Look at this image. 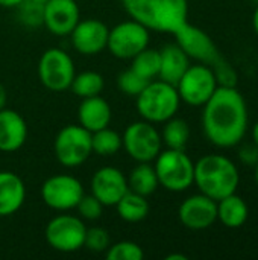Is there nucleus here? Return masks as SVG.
<instances>
[{
  "label": "nucleus",
  "instance_id": "nucleus-1",
  "mask_svg": "<svg viewBox=\"0 0 258 260\" xmlns=\"http://www.w3.org/2000/svg\"><path fill=\"white\" fill-rule=\"evenodd\" d=\"M202 126L207 139L219 148L240 143L248 129V108L236 87L219 85L204 104Z\"/></svg>",
  "mask_w": 258,
  "mask_h": 260
},
{
  "label": "nucleus",
  "instance_id": "nucleus-2",
  "mask_svg": "<svg viewBox=\"0 0 258 260\" xmlns=\"http://www.w3.org/2000/svg\"><path fill=\"white\" fill-rule=\"evenodd\" d=\"M128 15L149 30L175 34L187 23V0H122Z\"/></svg>",
  "mask_w": 258,
  "mask_h": 260
},
{
  "label": "nucleus",
  "instance_id": "nucleus-3",
  "mask_svg": "<svg viewBox=\"0 0 258 260\" xmlns=\"http://www.w3.org/2000/svg\"><path fill=\"white\" fill-rule=\"evenodd\" d=\"M201 193L219 201L236 193L240 175L236 163L220 154H210L195 163V181Z\"/></svg>",
  "mask_w": 258,
  "mask_h": 260
},
{
  "label": "nucleus",
  "instance_id": "nucleus-4",
  "mask_svg": "<svg viewBox=\"0 0 258 260\" xmlns=\"http://www.w3.org/2000/svg\"><path fill=\"white\" fill-rule=\"evenodd\" d=\"M179 102L181 99L175 85L161 79H152L137 96V111L146 122L164 123L176 114Z\"/></svg>",
  "mask_w": 258,
  "mask_h": 260
},
{
  "label": "nucleus",
  "instance_id": "nucleus-5",
  "mask_svg": "<svg viewBox=\"0 0 258 260\" xmlns=\"http://www.w3.org/2000/svg\"><path fill=\"white\" fill-rule=\"evenodd\" d=\"M160 186L170 192H184L195 181V163L181 149L161 151L155 158Z\"/></svg>",
  "mask_w": 258,
  "mask_h": 260
},
{
  "label": "nucleus",
  "instance_id": "nucleus-6",
  "mask_svg": "<svg viewBox=\"0 0 258 260\" xmlns=\"http://www.w3.org/2000/svg\"><path fill=\"white\" fill-rule=\"evenodd\" d=\"M93 154L91 133L81 125L64 126L55 139L56 160L65 168L84 165Z\"/></svg>",
  "mask_w": 258,
  "mask_h": 260
},
{
  "label": "nucleus",
  "instance_id": "nucleus-7",
  "mask_svg": "<svg viewBox=\"0 0 258 260\" xmlns=\"http://www.w3.org/2000/svg\"><path fill=\"white\" fill-rule=\"evenodd\" d=\"M217 87L214 70L207 64L190 66L176 84L179 99L192 107H204Z\"/></svg>",
  "mask_w": 258,
  "mask_h": 260
},
{
  "label": "nucleus",
  "instance_id": "nucleus-8",
  "mask_svg": "<svg viewBox=\"0 0 258 260\" xmlns=\"http://www.w3.org/2000/svg\"><path fill=\"white\" fill-rule=\"evenodd\" d=\"M122 143L128 155L138 163H151L155 160L163 146L161 134L154 123L146 120L131 123L122 137Z\"/></svg>",
  "mask_w": 258,
  "mask_h": 260
},
{
  "label": "nucleus",
  "instance_id": "nucleus-9",
  "mask_svg": "<svg viewBox=\"0 0 258 260\" xmlns=\"http://www.w3.org/2000/svg\"><path fill=\"white\" fill-rule=\"evenodd\" d=\"M87 227L82 219L75 215H58L46 225L47 244L61 253H73L84 247Z\"/></svg>",
  "mask_w": 258,
  "mask_h": 260
},
{
  "label": "nucleus",
  "instance_id": "nucleus-10",
  "mask_svg": "<svg viewBox=\"0 0 258 260\" xmlns=\"http://www.w3.org/2000/svg\"><path fill=\"white\" fill-rule=\"evenodd\" d=\"M75 75V62L62 49H47L41 55L38 62V76L47 90L64 91L70 88Z\"/></svg>",
  "mask_w": 258,
  "mask_h": 260
},
{
  "label": "nucleus",
  "instance_id": "nucleus-11",
  "mask_svg": "<svg viewBox=\"0 0 258 260\" xmlns=\"http://www.w3.org/2000/svg\"><path fill=\"white\" fill-rule=\"evenodd\" d=\"M149 44V29L135 20H128L109 29L106 47L119 59H132Z\"/></svg>",
  "mask_w": 258,
  "mask_h": 260
},
{
  "label": "nucleus",
  "instance_id": "nucleus-12",
  "mask_svg": "<svg viewBox=\"0 0 258 260\" xmlns=\"http://www.w3.org/2000/svg\"><path fill=\"white\" fill-rule=\"evenodd\" d=\"M82 197L84 187L81 181L71 175H53L47 178L41 187V198L44 204L59 212L76 209Z\"/></svg>",
  "mask_w": 258,
  "mask_h": 260
},
{
  "label": "nucleus",
  "instance_id": "nucleus-13",
  "mask_svg": "<svg viewBox=\"0 0 258 260\" xmlns=\"http://www.w3.org/2000/svg\"><path fill=\"white\" fill-rule=\"evenodd\" d=\"M173 35L176 38L178 46L189 55V58H195L210 66L211 69H214L224 61L210 35L205 34L202 29L190 24L189 21L184 23Z\"/></svg>",
  "mask_w": 258,
  "mask_h": 260
},
{
  "label": "nucleus",
  "instance_id": "nucleus-14",
  "mask_svg": "<svg viewBox=\"0 0 258 260\" xmlns=\"http://www.w3.org/2000/svg\"><path fill=\"white\" fill-rule=\"evenodd\" d=\"M179 221L190 230H205L217 221V201L199 193L184 200L178 210Z\"/></svg>",
  "mask_w": 258,
  "mask_h": 260
},
{
  "label": "nucleus",
  "instance_id": "nucleus-15",
  "mask_svg": "<svg viewBox=\"0 0 258 260\" xmlns=\"http://www.w3.org/2000/svg\"><path fill=\"white\" fill-rule=\"evenodd\" d=\"M79 8L75 0H47L43 5V24L58 37L70 35L79 23Z\"/></svg>",
  "mask_w": 258,
  "mask_h": 260
},
{
  "label": "nucleus",
  "instance_id": "nucleus-16",
  "mask_svg": "<svg viewBox=\"0 0 258 260\" xmlns=\"http://www.w3.org/2000/svg\"><path fill=\"white\" fill-rule=\"evenodd\" d=\"M128 190V180L117 168H100L91 178V195H94L103 206H116Z\"/></svg>",
  "mask_w": 258,
  "mask_h": 260
},
{
  "label": "nucleus",
  "instance_id": "nucleus-17",
  "mask_svg": "<svg viewBox=\"0 0 258 260\" xmlns=\"http://www.w3.org/2000/svg\"><path fill=\"white\" fill-rule=\"evenodd\" d=\"M109 27L96 18L79 20L71 30V44L82 55H97L106 47Z\"/></svg>",
  "mask_w": 258,
  "mask_h": 260
},
{
  "label": "nucleus",
  "instance_id": "nucleus-18",
  "mask_svg": "<svg viewBox=\"0 0 258 260\" xmlns=\"http://www.w3.org/2000/svg\"><path fill=\"white\" fill-rule=\"evenodd\" d=\"M27 137L24 119L14 110H0V151L14 152L20 149Z\"/></svg>",
  "mask_w": 258,
  "mask_h": 260
},
{
  "label": "nucleus",
  "instance_id": "nucleus-19",
  "mask_svg": "<svg viewBox=\"0 0 258 260\" xmlns=\"http://www.w3.org/2000/svg\"><path fill=\"white\" fill-rule=\"evenodd\" d=\"M111 116V107L103 98H100V94L85 98L78 110L79 125L90 133H96L102 128L109 126Z\"/></svg>",
  "mask_w": 258,
  "mask_h": 260
},
{
  "label": "nucleus",
  "instance_id": "nucleus-20",
  "mask_svg": "<svg viewBox=\"0 0 258 260\" xmlns=\"http://www.w3.org/2000/svg\"><path fill=\"white\" fill-rule=\"evenodd\" d=\"M26 187L23 180L9 171L0 172V216H11L23 206Z\"/></svg>",
  "mask_w": 258,
  "mask_h": 260
},
{
  "label": "nucleus",
  "instance_id": "nucleus-21",
  "mask_svg": "<svg viewBox=\"0 0 258 260\" xmlns=\"http://www.w3.org/2000/svg\"><path fill=\"white\" fill-rule=\"evenodd\" d=\"M160 56H161L160 73H158L160 79L176 87L181 76L190 67L189 55L178 46V43H175V44L164 46L163 50H160Z\"/></svg>",
  "mask_w": 258,
  "mask_h": 260
},
{
  "label": "nucleus",
  "instance_id": "nucleus-22",
  "mask_svg": "<svg viewBox=\"0 0 258 260\" xmlns=\"http://www.w3.org/2000/svg\"><path fill=\"white\" fill-rule=\"evenodd\" d=\"M249 216L248 204L236 193H231L217 201V219L228 229L242 227Z\"/></svg>",
  "mask_w": 258,
  "mask_h": 260
},
{
  "label": "nucleus",
  "instance_id": "nucleus-23",
  "mask_svg": "<svg viewBox=\"0 0 258 260\" xmlns=\"http://www.w3.org/2000/svg\"><path fill=\"white\" fill-rule=\"evenodd\" d=\"M126 180H128V187L131 192H135V193L143 195L146 198L149 195H152L160 186L155 168L151 166L149 163L137 165L131 171L129 178H126Z\"/></svg>",
  "mask_w": 258,
  "mask_h": 260
},
{
  "label": "nucleus",
  "instance_id": "nucleus-24",
  "mask_svg": "<svg viewBox=\"0 0 258 260\" xmlns=\"http://www.w3.org/2000/svg\"><path fill=\"white\" fill-rule=\"evenodd\" d=\"M117 215L126 222H140L149 215V203L146 197L128 190L116 204Z\"/></svg>",
  "mask_w": 258,
  "mask_h": 260
},
{
  "label": "nucleus",
  "instance_id": "nucleus-25",
  "mask_svg": "<svg viewBox=\"0 0 258 260\" xmlns=\"http://www.w3.org/2000/svg\"><path fill=\"white\" fill-rule=\"evenodd\" d=\"M190 139L189 123L182 119L172 117L164 122V128L161 133V140L166 143L169 149H181L184 151Z\"/></svg>",
  "mask_w": 258,
  "mask_h": 260
},
{
  "label": "nucleus",
  "instance_id": "nucleus-26",
  "mask_svg": "<svg viewBox=\"0 0 258 260\" xmlns=\"http://www.w3.org/2000/svg\"><path fill=\"white\" fill-rule=\"evenodd\" d=\"M103 87H105L103 76L93 70H87L79 75H75V78L70 84L71 91L82 99L99 96L102 93Z\"/></svg>",
  "mask_w": 258,
  "mask_h": 260
},
{
  "label": "nucleus",
  "instance_id": "nucleus-27",
  "mask_svg": "<svg viewBox=\"0 0 258 260\" xmlns=\"http://www.w3.org/2000/svg\"><path fill=\"white\" fill-rule=\"evenodd\" d=\"M122 136L108 126L91 133V148L94 154L109 157L117 154L122 149Z\"/></svg>",
  "mask_w": 258,
  "mask_h": 260
},
{
  "label": "nucleus",
  "instance_id": "nucleus-28",
  "mask_svg": "<svg viewBox=\"0 0 258 260\" xmlns=\"http://www.w3.org/2000/svg\"><path fill=\"white\" fill-rule=\"evenodd\" d=\"M160 64H161V56L160 50L155 49H143L140 53H137L132 58V66L131 69L143 76L148 81H152L158 76L160 73Z\"/></svg>",
  "mask_w": 258,
  "mask_h": 260
},
{
  "label": "nucleus",
  "instance_id": "nucleus-29",
  "mask_svg": "<svg viewBox=\"0 0 258 260\" xmlns=\"http://www.w3.org/2000/svg\"><path fill=\"white\" fill-rule=\"evenodd\" d=\"M105 253L108 260H141L144 257L141 247L131 241H122L109 245Z\"/></svg>",
  "mask_w": 258,
  "mask_h": 260
},
{
  "label": "nucleus",
  "instance_id": "nucleus-30",
  "mask_svg": "<svg viewBox=\"0 0 258 260\" xmlns=\"http://www.w3.org/2000/svg\"><path fill=\"white\" fill-rule=\"evenodd\" d=\"M149 84L148 79H144L143 76H140L138 73H135L132 69H128L125 72H122L117 78V87L122 93L128 94V96H138L143 88Z\"/></svg>",
  "mask_w": 258,
  "mask_h": 260
},
{
  "label": "nucleus",
  "instance_id": "nucleus-31",
  "mask_svg": "<svg viewBox=\"0 0 258 260\" xmlns=\"http://www.w3.org/2000/svg\"><path fill=\"white\" fill-rule=\"evenodd\" d=\"M109 245H111L109 233L105 229H102V227L87 229L84 247H87L90 251H93V253H103V251L108 250Z\"/></svg>",
  "mask_w": 258,
  "mask_h": 260
},
{
  "label": "nucleus",
  "instance_id": "nucleus-32",
  "mask_svg": "<svg viewBox=\"0 0 258 260\" xmlns=\"http://www.w3.org/2000/svg\"><path fill=\"white\" fill-rule=\"evenodd\" d=\"M17 8L20 20L26 26H36L43 23V5L32 0H23Z\"/></svg>",
  "mask_w": 258,
  "mask_h": 260
},
{
  "label": "nucleus",
  "instance_id": "nucleus-33",
  "mask_svg": "<svg viewBox=\"0 0 258 260\" xmlns=\"http://www.w3.org/2000/svg\"><path fill=\"white\" fill-rule=\"evenodd\" d=\"M79 215L87 219V221H94L97 218L102 216V209H103V204L94 197V195H85L81 198V201L78 203L76 206Z\"/></svg>",
  "mask_w": 258,
  "mask_h": 260
},
{
  "label": "nucleus",
  "instance_id": "nucleus-34",
  "mask_svg": "<svg viewBox=\"0 0 258 260\" xmlns=\"http://www.w3.org/2000/svg\"><path fill=\"white\" fill-rule=\"evenodd\" d=\"M239 158L245 165H255L258 161V148L254 146H243L239 152Z\"/></svg>",
  "mask_w": 258,
  "mask_h": 260
},
{
  "label": "nucleus",
  "instance_id": "nucleus-35",
  "mask_svg": "<svg viewBox=\"0 0 258 260\" xmlns=\"http://www.w3.org/2000/svg\"><path fill=\"white\" fill-rule=\"evenodd\" d=\"M23 0H0V6L3 8H17Z\"/></svg>",
  "mask_w": 258,
  "mask_h": 260
},
{
  "label": "nucleus",
  "instance_id": "nucleus-36",
  "mask_svg": "<svg viewBox=\"0 0 258 260\" xmlns=\"http://www.w3.org/2000/svg\"><path fill=\"white\" fill-rule=\"evenodd\" d=\"M6 99H8V96H6V90H5V87L0 84V110H2V108H5V105H6Z\"/></svg>",
  "mask_w": 258,
  "mask_h": 260
},
{
  "label": "nucleus",
  "instance_id": "nucleus-37",
  "mask_svg": "<svg viewBox=\"0 0 258 260\" xmlns=\"http://www.w3.org/2000/svg\"><path fill=\"white\" fill-rule=\"evenodd\" d=\"M252 140H254V145L258 148V122L252 128Z\"/></svg>",
  "mask_w": 258,
  "mask_h": 260
},
{
  "label": "nucleus",
  "instance_id": "nucleus-38",
  "mask_svg": "<svg viewBox=\"0 0 258 260\" xmlns=\"http://www.w3.org/2000/svg\"><path fill=\"white\" fill-rule=\"evenodd\" d=\"M167 260H187V256H182V254H170L166 257Z\"/></svg>",
  "mask_w": 258,
  "mask_h": 260
},
{
  "label": "nucleus",
  "instance_id": "nucleus-39",
  "mask_svg": "<svg viewBox=\"0 0 258 260\" xmlns=\"http://www.w3.org/2000/svg\"><path fill=\"white\" fill-rule=\"evenodd\" d=\"M252 24H254L255 32L258 34V6H257V9H255V12H254V17H252Z\"/></svg>",
  "mask_w": 258,
  "mask_h": 260
},
{
  "label": "nucleus",
  "instance_id": "nucleus-40",
  "mask_svg": "<svg viewBox=\"0 0 258 260\" xmlns=\"http://www.w3.org/2000/svg\"><path fill=\"white\" fill-rule=\"evenodd\" d=\"M255 181H257V186H258V161L255 163Z\"/></svg>",
  "mask_w": 258,
  "mask_h": 260
},
{
  "label": "nucleus",
  "instance_id": "nucleus-41",
  "mask_svg": "<svg viewBox=\"0 0 258 260\" xmlns=\"http://www.w3.org/2000/svg\"><path fill=\"white\" fill-rule=\"evenodd\" d=\"M32 2H35V3H40V5H44L47 0H32Z\"/></svg>",
  "mask_w": 258,
  "mask_h": 260
}]
</instances>
